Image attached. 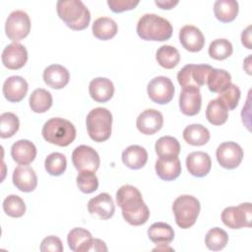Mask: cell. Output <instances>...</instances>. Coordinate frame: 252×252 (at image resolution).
<instances>
[{"label":"cell","instance_id":"18","mask_svg":"<svg viewBox=\"0 0 252 252\" xmlns=\"http://www.w3.org/2000/svg\"><path fill=\"white\" fill-rule=\"evenodd\" d=\"M29 90L28 82L21 76H11L3 84V94L10 102H19L27 94Z\"/></svg>","mask_w":252,"mask_h":252},{"label":"cell","instance_id":"28","mask_svg":"<svg viewBox=\"0 0 252 252\" xmlns=\"http://www.w3.org/2000/svg\"><path fill=\"white\" fill-rule=\"evenodd\" d=\"M238 2L234 0H217L214 4L216 18L222 23L232 22L238 14Z\"/></svg>","mask_w":252,"mask_h":252},{"label":"cell","instance_id":"36","mask_svg":"<svg viewBox=\"0 0 252 252\" xmlns=\"http://www.w3.org/2000/svg\"><path fill=\"white\" fill-rule=\"evenodd\" d=\"M232 44L228 39L218 38L211 42L209 46V55L215 60H224L232 54Z\"/></svg>","mask_w":252,"mask_h":252},{"label":"cell","instance_id":"42","mask_svg":"<svg viewBox=\"0 0 252 252\" xmlns=\"http://www.w3.org/2000/svg\"><path fill=\"white\" fill-rule=\"evenodd\" d=\"M90 238H92V233L89 230L83 227H75L67 235L68 246L71 250L77 252L78 248Z\"/></svg>","mask_w":252,"mask_h":252},{"label":"cell","instance_id":"38","mask_svg":"<svg viewBox=\"0 0 252 252\" xmlns=\"http://www.w3.org/2000/svg\"><path fill=\"white\" fill-rule=\"evenodd\" d=\"M20 127V121L16 114L4 112L0 115V137L2 139L14 136Z\"/></svg>","mask_w":252,"mask_h":252},{"label":"cell","instance_id":"20","mask_svg":"<svg viewBox=\"0 0 252 252\" xmlns=\"http://www.w3.org/2000/svg\"><path fill=\"white\" fill-rule=\"evenodd\" d=\"M186 166L191 175L204 177L211 170L212 160L207 153L192 152L186 158Z\"/></svg>","mask_w":252,"mask_h":252},{"label":"cell","instance_id":"41","mask_svg":"<svg viewBox=\"0 0 252 252\" xmlns=\"http://www.w3.org/2000/svg\"><path fill=\"white\" fill-rule=\"evenodd\" d=\"M240 94L239 88L234 84H230L225 90L220 93L218 98L225 105L227 110H233L238 104Z\"/></svg>","mask_w":252,"mask_h":252},{"label":"cell","instance_id":"47","mask_svg":"<svg viewBox=\"0 0 252 252\" xmlns=\"http://www.w3.org/2000/svg\"><path fill=\"white\" fill-rule=\"evenodd\" d=\"M156 5L158 6L160 9H163V10H170L172 8H174L177 4H178V1H173V0H156L155 1Z\"/></svg>","mask_w":252,"mask_h":252},{"label":"cell","instance_id":"9","mask_svg":"<svg viewBox=\"0 0 252 252\" xmlns=\"http://www.w3.org/2000/svg\"><path fill=\"white\" fill-rule=\"evenodd\" d=\"M30 31L31 20L26 12L16 10L8 16L5 24V32L9 39L18 42L28 36Z\"/></svg>","mask_w":252,"mask_h":252},{"label":"cell","instance_id":"39","mask_svg":"<svg viewBox=\"0 0 252 252\" xmlns=\"http://www.w3.org/2000/svg\"><path fill=\"white\" fill-rule=\"evenodd\" d=\"M3 210L9 217L21 218L26 213V205L20 196L9 195L3 201Z\"/></svg>","mask_w":252,"mask_h":252},{"label":"cell","instance_id":"37","mask_svg":"<svg viewBox=\"0 0 252 252\" xmlns=\"http://www.w3.org/2000/svg\"><path fill=\"white\" fill-rule=\"evenodd\" d=\"M44 167L50 175L59 176L67 167L66 157L61 153H52L46 157L44 160Z\"/></svg>","mask_w":252,"mask_h":252},{"label":"cell","instance_id":"24","mask_svg":"<svg viewBox=\"0 0 252 252\" xmlns=\"http://www.w3.org/2000/svg\"><path fill=\"white\" fill-rule=\"evenodd\" d=\"M156 172L158 176L165 181L176 179L181 173V163L176 158H159L156 161Z\"/></svg>","mask_w":252,"mask_h":252},{"label":"cell","instance_id":"19","mask_svg":"<svg viewBox=\"0 0 252 252\" xmlns=\"http://www.w3.org/2000/svg\"><path fill=\"white\" fill-rule=\"evenodd\" d=\"M13 183L22 192H32L36 188L37 177L31 166L21 164L14 169Z\"/></svg>","mask_w":252,"mask_h":252},{"label":"cell","instance_id":"23","mask_svg":"<svg viewBox=\"0 0 252 252\" xmlns=\"http://www.w3.org/2000/svg\"><path fill=\"white\" fill-rule=\"evenodd\" d=\"M11 156L19 164H29L36 157V148L29 140H19L11 147Z\"/></svg>","mask_w":252,"mask_h":252},{"label":"cell","instance_id":"17","mask_svg":"<svg viewBox=\"0 0 252 252\" xmlns=\"http://www.w3.org/2000/svg\"><path fill=\"white\" fill-rule=\"evenodd\" d=\"M181 45L190 52H198L205 45V37L202 32L195 26L186 25L179 31Z\"/></svg>","mask_w":252,"mask_h":252},{"label":"cell","instance_id":"22","mask_svg":"<svg viewBox=\"0 0 252 252\" xmlns=\"http://www.w3.org/2000/svg\"><path fill=\"white\" fill-rule=\"evenodd\" d=\"M89 93L94 101L106 102L113 96L114 86L107 78H94L90 82Z\"/></svg>","mask_w":252,"mask_h":252},{"label":"cell","instance_id":"11","mask_svg":"<svg viewBox=\"0 0 252 252\" xmlns=\"http://www.w3.org/2000/svg\"><path fill=\"white\" fill-rule=\"evenodd\" d=\"M216 157L221 167L233 169L241 163L243 158V150L235 142H224L218 147Z\"/></svg>","mask_w":252,"mask_h":252},{"label":"cell","instance_id":"12","mask_svg":"<svg viewBox=\"0 0 252 252\" xmlns=\"http://www.w3.org/2000/svg\"><path fill=\"white\" fill-rule=\"evenodd\" d=\"M72 161L78 171L91 170L95 172L100 164L99 156L90 146H78L72 153Z\"/></svg>","mask_w":252,"mask_h":252},{"label":"cell","instance_id":"48","mask_svg":"<svg viewBox=\"0 0 252 252\" xmlns=\"http://www.w3.org/2000/svg\"><path fill=\"white\" fill-rule=\"evenodd\" d=\"M167 245L168 244H158V246L154 248L153 251H173V249Z\"/></svg>","mask_w":252,"mask_h":252},{"label":"cell","instance_id":"21","mask_svg":"<svg viewBox=\"0 0 252 252\" xmlns=\"http://www.w3.org/2000/svg\"><path fill=\"white\" fill-rule=\"evenodd\" d=\"M69 71L62 65L52 64L46 67L43 71V81L48 87L52 89H63L69 83Z\"/></svg>","mask_w":252,"mask_h":252},{"label":"cell","instance_id":"35","mask_svg":"<svg viewBox=\"0 0 252 252\" xmlns=\"http://www.w3.org/2000/svg\"><path fill=\"white\" fill-rule=\"evenodd\" d=\"M227 242H228L227 233L220 227L211 228L205 236L206 246L208 247V249L213 251H220L223 249L226 246Z\"/></svg>","mask_w":252,"mask_h":252},{"label":"cell","instance_id":"25","mask_svg":"<svg viewBox=\"0 0 252 252\" xmlns=\"http://www.w3.org/2000/svg\"><path fill=\"white\" fill-rule=\"evenodd\" d=\"M123 163L131 169H140L148 161V153L145 148L138 145L127 147L122 153Z\"/></svg>","mask_w":252,"mask_h":252},{"label":"cell","instance_id":"5","mask_svg":"<svg viewBox=\"0 0 252 252\" xmlns=\"http://www.w3.org/2000/svg\"><path fill=\"white\" fill-rule=\"evenodd\" d=\"M86 126L90 138L94 142H104L110 138L112 114L104 107L92 109L86 118Z\"/></svg>","mask_w":252,"mask_h":252},{"label":"cell","instance_id":"49","mask_svg":"<svg viewBox=\"0 0 252 252\" xmlns=\"http://www.w3.org/2000/svg\"><path fill=\"white\" fill-rule=\"evenodd\" d=\"M249 60H250V56H248L247 58H246V60H245V63H243V68L246 70V72L250 75L251 74V69H250V63H249Z\"/></svg>","mask_w":252,"mask_h":252},{"label":"cell","instance_id":"31","mask_svg":"<svg viewBox=\"0 0 252 252\" xmlns=\"http://www.w3.org/2000/svg\"><path fill=\"white\" fill-rule=\"evenodd\" d=\"M30 107L35 113H43L52 106V95L44 89H35L30 95Z\"/></svg>","mask_w":252,"mask_h":252},{"label":"cell","instance_id":"10","mask_svg":"<svg viewBox=\"0 0 252 252\" xmlns=\"http://www.w3.org/2000/svg\"><path fill=\"white\" fill-rule=\"evenodd\" d=\"M149 97L156 103L166 104L174 95V85L165 76H158L150 81L147 87Z\"/></svg>","mask_w":252,"mask_h":252},{"label":"cell","instance_id":"30","mask_svg":"<svg viewBox=\"0 0 252 252\" xmlns=\"http://www.w3.org/2000/svg\"><path fill=\"white\" fill-rule=\"evenodd\" d=\"M155 150L158 158H176L180 153V144L174 137L163 136L156 142Z\"/></svg>","mask_w":252,"mask_h":252},{"label":"cell","instance_id":"4","mask_svg":"<svg viewBox=\"0 0 252 252\" xmlns=\"http://www.w3.org/2000/svg\"><path fill=\"white\" fill-rule=\"evenodd\" d=\"M41 134L46 142L59 147H66L75 140L76 128L69 120L54 117L44 123Z\"/></svg>","mask_w":252,"mask_h":252},{"label":"cell","instance_id":"44","mask_svg":"<svg viewBox=\"0 0 252 252\" xmlns=\"http://www.w3.org/2000/svg\"><path fill=\"white\" fill-rule=\"evenodd\" d=\"M106 252L107 247L104 241L97 238H90L85 243H83L77 250V252Z\"/></svg>","mask_w":252,"mask_h":252},{"label":"cell","instance_id":"34","mask_svg":"<svg viewBox=\"0 0 252 252\" xmlns=\"http://www.w3.org/2000/svg\"><path fill=\"white\" fill-rule=\"evenodd\" d=\"M156 59L162 68L172 69L178 65L180 54L175 47L171 45H162L158 49Z\"/></svg>","mask_w":252,"mask_h":252},{"label":"cell","instance_id":"45","mask_svg":"<svg viewBox=\"0 0 252 252\" xmlns=\"http://www.w3.org/2000/svg\"><path fill=\"white\" fill-rule=\"evenodd\" d=\"M39 249L42 252H62L63 245L59 237L50 235L41 241Z\"/></svg>","mask_w":252,"mask_h":252},{"label":"cell","instance_id":"29","mask_svg":"<svg viewBox=\"0 0 252 252\" xmlns=\"http://www.w3.org/2000/svg\"><path fill=\"white\" fill-rule=\"evenodd\" d=\"M148 236L156 244H168L174 238V230L168 223L155 222L149 227Z\"/></svg>","mask_w":252,"mask_h":252},{"label":"cell","instance_id":"15","mask_svg":"<svg viewBox=\"0 0 252 252\" xmlns=\"http://www.w3.org/2000/svg\"><path fill=\"white\" fill-rule=\"evenodd\" d=\"M163 125L162 114L154 108L144 110L136 120L138 130L145 135H153L159 131Z\"/></svg>","mask_w":252,"mask_h":252},{"label":"cell","instance_id":"16","mask_svg":"<svg viewBox=\"0 0 252 252\" xmlns=\"http://www.w3.org/2000/svg\"><path fill=\"white\" fill-rule=\"evenodd\" d=\"M88 211L93 216H97L100 220L112 218L115 206L112 197L108 193H100L92 198L88 203Z\"/></svg>","mask_w":252,"mask_h":252},{"label":"cell","instance_id":"40","mask_svg":"<svg viewBox=\"0 0 252 252\" xmlns=\"http://www.w3.org/2000/svg\"><path fill=\"white\" fill-rule=\"evenodd\" d=\"M76 181L79 189L86 194H91L94 192L98 187V179L95 173L91 170L80 171L76 178Z\"/></svg>","mask_w":252,"mask_h":252},{"label":"cell","instance_id":"8","mask_svg":"<svg viewBox=\"0 0 252 252\" xmlns=\"http://www.w3.org/2000/svg\"><path fill=\"white\" fill-rule=\"evenodd\" d=\"M221 220L229 228L250 227L252 220L251 203H242L236 207H227L221 213Z\"/></svg>","mask_w":252,"mask_h":252},{"label":"cell","instance_id":"7","mask_svg":"<svg viewBox=\"0 0 252 252\" xmlns=\"http://www.w3.org/2000/svg\"><path fill=\"white\" fill-rule=\"evenodd\" d=\"M213 67L207 64H187L177 74V81L182 88H200L207 84V80Z\"/></svg>","mask_w":252,"mask_h":252},{"label":"cell","instance_id":"2","mask_svg":"<svg viewBox=\"0 0 252 252\" xmlns=\"http://www.w3.org/2000/svg\"><path fill=\"white\" fill-rule=\"evenodd\" d=\"M137 33L144 40L164 41L172 35V26L166 19L157 14L143 15L137 24Z\"/></svg>","mask_w":252,"mask_h":252},{"label":"cell","instance_id":"32","mask_svg":"<svg viewBox=\"0 0 252 252\" xmlns=\"http://www.w3.org/2000/svg\"><path fill=\"white\" fill-rule=\"evenodd\" d=\"M231 84L230 74L223 69L213 68L209 74L207 85L211 92L220 94Z\"/></svg>","mask_w":252,"mask_h":252},{"label":"cell","instance_id":"26","mask_svg":"<svg viewBox=\"0 0 252 252\" xmlns=\"http://www.w3.org/2000/svg\"><path fill=\"white\" fill-rule=\"evenodd\" d=\"M118 28L114 20L108 17L97 18L92 27L93 34L100 40H108L115 36Z\"/></svg>","mask_w":252,"mask_h":252},{"label":"cell","instance_id":"14","mask_svg":"<svg viewBox=\"0 0 252 252\" xmlns=\"http://www.w3.org/2000/svg\"><path fill=\"white\" fill-rule=\"evenodd\" d=\"M202 104V96L200 88L185 87L179 95V107L183 114L194 116L200 112Z\"/></svg>","mask_w":252,"mask_h":252},{"label":"cell","instance_id":"43","mask_svg":"<svg viewBox=\"0 0 252 252\" xmlns=\"http://www.w3.org/2000/svg\"><path fill=\"white\" fill-rule=\"evenodd\" d=\"M139 4V1L134 0H107L109 9L114 13H121L135 9Z\"/></svg>","mask_w":252,"mask_h":252},{"label":"cell","instance_id":"1","mask_svg":"<svg viewBox=\"0 0 252 252\" xmlns=\"http://www.w3.org/2000/svg\"><path fill=\"white\" fill-rule=\"evenodd\" d=\"M117 205L122 210L124 220L131 225H142L150 218V210L141 192L132 185H123L116 192Z\"/></svg>","mask_w":252,"mask_h":252},{"label":"cell","instance_id":"27","mask_svg":"<svg viewBox=\"0 0 252 252\" xmlns=\"http://www.w3.org/2000/svg\"><path fill=\"white\" fill-rule=\"evenodd\" d=\"M210 137V131L201 124H190L183 130L184 141L192 146L206 145Z\"/></svg>","mask_w":252,"mask_h":252},{"label":"cell","instance_id":"46","mask_svg":"<svg viewBox=\"0 0 252 252\" xmlns=\"http://www.w3.org/2000/svg\"><path fill=\"white\" fill-rule=\"evenodd\" d=\"M241 42L246 48H248V49L252 48V45H251V26H248L245 30H243V32L241 33Z\"/></svg>","mask_w":252,"mask_h":252},{"label":"cell","instance_id":"6","mask_svg":"<svg viewBox=\"0 0 252 252\" xmlns=\"http://www.w3.org/2000/svg\"><path fill=\"white\" fill-rule=\"evenodd\" d=\"M200 202L192 195L177 197L172 205L175 222L180 228H189L197 220L200 213Z\"/></svg>","mask_w":252,"mask_h":252},{"label":"cell","instance_id":"3","mask_svg":"<svg viewBox=\"0 0 252 252\" xmlns=\"http://www.w3.org/2000/svg\"><path fill=\"white\" fill-rule=\"evenodd\" d=\"M59 18L74 31L85 30L91 21V13L80 0H59L56 4Z\"/></svg>","mask_w":252,"mask_h":252},{"label":"cell","instance_id":"33","mask_svg":"<svg viewBox=\"0 0 252 252\" xmlns=\"http://www.w3.org/2000/svg\"><path fill=\"white\" fill-rule=\"evenodd\" d=\"M206 117L213 125H222L227 120L228 110L219 98L212 99L207 105Z\"/></svg>","mask_w":252,"mask_h":252},{"label":"cell","instance_id":"13","mask_svg":"<svg viewBox=\"0 0 252 252\" xmlns=\"http://www.w3.org/2000/svg\"><path fill=\"white\" fill-rule=\"evenodd\" d=\"M1 59L6 68L10 70L21 69L28 61L27 48L19 42H12L3 49Z\"/></svg>","mask_w":252,"mask_h":252}]
</instances>
